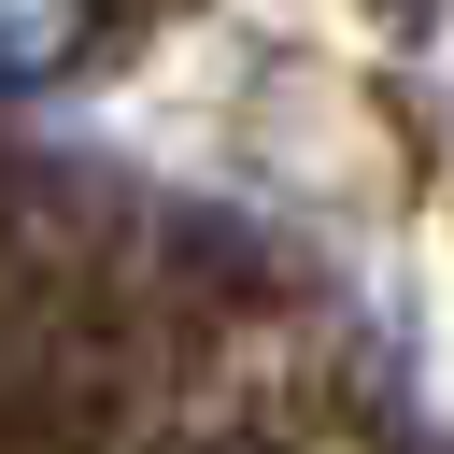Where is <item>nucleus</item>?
Masks as SVG:
<instances>
[{"label": "nucleus", "mask_w": 454, "mask_h": 454, "mask_svg": "<svg viewBox=\"0 0 454 454\" xmlns=\"http://www.w3.org/2000/svg\"><path fill=\"white\" fill-rule=\"evenodd\" d=\"M99 28H114V0H0V99L71 85L99 57Z\"/></svg>", "instance_id": "1"}]
</instances>
